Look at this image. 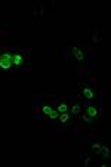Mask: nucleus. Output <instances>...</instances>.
I'll use <instances>...</instances> for the list:
<instances>
[{"mask_svg": "<svg viewBox=\"0 0 111 167\" xmlns=\"http://www.w3.org/2000/svg\"><path fill=\"white\" fill-rule=\"evenodd\" d=\"M12 55L9 53H3V55H0V68H3V70H9L12 68Z\"/></svg>", "mask_w": 111, "mask_h": 167, "instance_id": "obj_1", "label": "nucleus"}, {"mask_svg": "<svg viewBox=\"0 0 111 167\" xmlns=\"http://www.w3.org/2000/svg\"><path fill=\"white\" fill-rule=\"evenodd\" d=\"M71 53L74 55V58H76L79 62H83L85 61V53H83V50H80L79 48H71Z\"/></svg>", "mask_w": 111, "mask_h": 167, "instance_id": "obj_2", "label": "nucleus"}, {"mask_svg": "<svg viewBox=\"0 0 111 167\" xmlns=\"http://www.w3.org/2000/svg\"><path fill=\"white\" fill-rule=\"evenodd\" d=\"M22 61H24L22 55H19V53H15V55H12V64H14L15 67L21 65V64H22Z\"/></svg>", "mask_w": 111, "mask_h": 167, "instance_id": "obj_3", "label": "nucleus"}, {"mask_svg": "<svg viewBox=\"0 0 111 167\" xmlns=\"http://www.w3.org/2000/svg\"><path fill=\"white\" fill-rule=\"evenodd\" d=\"M86 115H89L90 118H95V117H98V109L95 107H88L86 108Z\"/></svg>", "mask_w": 111, "mask_h": 167, "instance_id": "obj_4", "label": "nucleus"}, {"mask_svg": "<svg viewBox=\"0 0 111 167\" xmlns=\"http://www.w3.org/2000/svg\"><path fill=\"white\" fill-rule=\"evenodd\" d=\"M83 96H85L86 99H93V98H95V92H93L92 89H89V87H85V89H83Z\"/></svg>", "mask_w": 111, "mask_h": 167, "instance_id": "obj_5", "label": "nucleus"}, {"mask_svg": "<svg viewBox=\"0 0 111 167\" xmlns=\"http://www.w3.org/2000/svg\"><path fill=\"white\" fill-rule=\"evenodd\" d=\"M58 118H59V123H61V124H67V123L70 121V114H68V112H62Z\"/></svg>", "mask_w": 111, "mask_h": 167, "instance_id": "obj_6", "label": "nucleus"}, {"mask_svg": "<svg viewBox=\"0 0 111 167\" xmlns=\"http://www.w3.org/2000/svg\"><path fill=\"white\" fill-rule=\"evenodd\" d=\"M101 148H102V145H99V144H92L90 145V149L96 154V155H99V152H101Z\"/></svg>", "mask_w": 111, "mask_h": 167, "instance_id": "obj_7", "label": "nucleus"}, {"mask_svg": "<svg viewBox=\"0 0 111 167\" xmlns=\"http://www.w3.org/2000/svg\"><path fill=\"white\" fill-rule=\"evenodd\" d=\"M56 111H58V112H61V114H62V112H67V111H68V105L62 102V104H59V105H58Z\"/></svg>", "mask_w": 111, "mask_h": 167, "instance_id": "obj_8", "label": "nucleus"}, {"mask_svg": "<svg viewBox=\"0 0 111 167\" xmlns=\"http://www.w3.org/2000/svg\"><path fill=\"white\" fill-rule=\"evenodd\" d=\"M48 117H49V118H52V120H56V118L59 117V112H58L56 109H52V111L48 114Z\"/></svg>", "mask_w": 111, "mask_h": 167, "instance_id": "obj_9", "label": "nucleus"}, {"mask_svg": "<svg viewBox=\"0 0 111 167\" xmlns=\"http://www.w3.org/2000/svg\"><path fill=\"white\" fill-rule=\"evenodd\" d=\"M71 112L73 114H80L82 112V107L80 105H73L71 107Z\"/></svg>", "mask_w": 111, "mask_h": 167, "instance_id": "obj_10", "label": "nucleus"}, {"mask_svg": "<svg viewBox=\"0 0 111 167\" xmlns=\"http://www.w3.org/2000/svg\"><path fill=\"white\" fill-rule=\"evenodd\" d=\"M99 154H102V157H107V158H108V157H110V149H108L107 146H102Z\"/></svg>", "mask_w": 111, "mask_h": 167, "instance_id": "obj_11", "label": "nucleus"}, {"mask_svg": "<svg viewBox=\"0 0 111 167\" xmlns=\"http://www.w3.org/2000/svg\"><path fill=\"white\" fill-rule=\"evenodd\" d=\"M42 111H43V114H49L51 111H52V108H51V105H43V108H42Z\"/></svg>", "mask_w": 111, "mask_h": 167, "instance_id": "obj_12", "label": "nucleus"}, {"mask_svg": "<svg viewBox=\"0 0 111 167\" xmlns=\"http://www.w3.org/2000/svg\"><path fill=\"white\" fill-rule=\"evenodd\" d=\"M83 120H85V123H90V121H92L89 115H85V117H83Z\"/></svg>", "mask_w": 111, "mask_h": 167, "instance_id": "obj_13", "label": "nucleus"}, {"mask_svg": "<svg viewBox=\"0 0 111 167\" xmlns=\"http://www.w3.org/2000/svg\"><path fill=\"white\" fill-rule=\"evenodd\" d=\"M89 163H90V158H86V160H85V166H88Z\"/></svg>", "mask_w": 111, "mask_h": 167, "instance_id": "obj_14", "label": "nucleus"}]
</instances>
